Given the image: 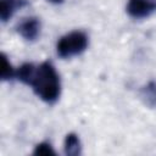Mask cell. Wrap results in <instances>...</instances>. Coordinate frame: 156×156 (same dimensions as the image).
<instances>
[{"instance_id":"obj_9","label":"cell","mask_w":156,"mask_h":156,"mask_svg":"<svg viewBox=\"0 0 156 156\" xmlns=\"http://www.w3.org/2000/svg\"><path fill=\"white\" fill-rule=\"evenodd\" d=\"M33 155H40V156H54L56 155L55 150L52 149L51 144L48 143V141H43V143H39L35 147H34V151H33Z\"/></svg>"},{"instance_id":"obj_3","label":"cell","mask_w":156,"mask_h":156,"mask_svg":"<svg viewBox=\"0 0 156 156\" xmlns=\"http://www.w3.org/2000/svg\"><path fill=\"white\" fill-rule=\"evenodd\" d=\"M127 13L134 20L150 17L156 12V0H128Z\"/></svg>"},{"instance_id":"obj_1","label":"cell","mask_w":156,"mask_h":156,"mask_svg":"<svg viewBox=\"0 0 156 156\" xmlns=\"http://www.w3.org/2000/svg\"><path fill=\"white\" fill-rule=\"evenodd\" d=\"M16 78L32 87L35 95L46 104H54L61 94V79L50 61H44L35 66L26 62L16 71Z\"/></svg>"},{"instance_id":"obj_8","label":"cell","mask_w":156,"mask_h":156,"mask_svg":"<svg viewBox=\"0 0 156 156\" xmlns=\"http://www.w3.org/2000/svg\"><path fill=\"white\" fill-rule=\"evenodd\" d=\"M16 78V71L10 63L6 54L2 52L1 55V80H10Z\"/></svg>"},{"instance_id":"obj_2","label":"cell","mask_w":156,"mask_h":156,"mask_svg":"<svg viewBox=\"0 0 156 156\" xmlns=\"http://www.w3.org/2000/svg\"><path fill=\"white\" fill-rule=\"evenodd\" d=\"M89 38L83 30H73L63 37L56 44V52L62 58H69L84 52L88 48Z\"/></svg>"},{"instance_id":"obj_10","label":"cell","mask_w":156,"mask_h":156,"mask_svg":"<svg viewBox=\"0 0 156 156\" xmlns=\"http://www.w3.org/2000/svg\"><path fill=\"white\" fill-rule=\"evenodd\" d=\"M49 2H51V4H56V5H58V4H62L65 0H48Z\"/></svg>"},{"instance_id":"obj_5","label":"cell","mask_w":156,"mask_h":156,"mask_svg":"<svg viewBox=\"0 0 156 156\" xmlns=\"http://www.w3.org/2000/svg\"><path fill=\"white\" fill-rule=\"evenodd\" d=\"M27 5H28V0H0V18H1V21L4 23L7 22L17 10H20Z\"/></svg>"},{"instance_id":"obj_7","label":"cell","mask_w":156,"mask_h":156,"mask_svg":"<svg viewBox=\"0 0 156 156\" xmlns=\"http://www.w3.org/2000/svg\"><path fill=\"white\" fill-rule=\"evenodd\" d=\"M140 98L149 107H156V82L151 80L140 89Z\"/></svg>"},{"instance_id":"obj_4","label":"cell","mask_w":156,"mask_h":156,"mask_svg":"<svg viewBox=\"0 0 156 156\" xmlns=\"http://www.w3.org/2000/svg\"><path fill=\"white\" fill-rule=\"evenodd\" d=\"M40 29H41V23L38 17H27L23 21H21L16 30L17 33L27 41H34L38 39L40 35Z\"/></svg>"},{"instance_id":"obj_6","label":"cell","mask_w":156,"mask_h":156,"mask_svg":"<svg viewBox=\"0 0 156 156\" xmlns=\"http://www.w3.org/2000/svg\"><path fill=\"white\" fill-rule=\"evenodd\" d=\"M65 154L68 156H78L82 154V144L77 134L69 133L65 139Z\"/></svg>"}]
</instances>
